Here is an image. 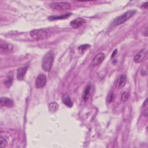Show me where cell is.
<instances>
[{"label": "cell", "instance_id": "6da1fadb", "mask_svg": "<svg viewBox=\"0 0 148 148\" xmlns=\"http://www.w3.org/2000/svg\"><path fill=\"white\" fill-rule=\"evenodd\" d=\"M51 33L50 28H40L33 29L30 32V36L34 39H43L49 36Z\"/></svg>", "mask_w": 148, "mask_h": 148}, {"label": "cell", "instance_id": "7a4b0ae2", "mask_svg": "<svg viewBox=\"0 0 148 148\" xmlns=\"http://www.w3.org/2000/svg\"><path fill=\"white\" fill-rule=\"evenodd\" d=\"M54 58V53L52 51H48L42 60V68L45 71L49 72L51 69Z\"/></svg>", "mask_w": 148, "mask_h": 148}, {"label": "cell", "instance_id": "3957f363", "mask_svg": "<svg viewBox=\"0 0 148 148\" xmlns=\"http://www.w3.org/2000/svg\"><path fill=\"white\" fill-rule=\"evenodd\" d=\"M136 13L135 10H130L123 13V14L117 17L112 22V25L114 26L119 25L124 23L125 21L128 20L132 17Z\"/></svg>", "mask_w": 148, "mask_h": 148}, {"label": "cell", "instance_id": "277c9868", "mask_svg": "<svg viewBox=\"0 0 148 148\" xmlns=\"http://www.w3.org/2000/svg\"><path fill=\"white\" fill-rule=\"evenodd\" d=\"M50 7L55 10H64L71 8L70 3L68 2H53L50 4Z\"/></svg>", "mask_w": 148, "mask_h": 148}, {"label": "cell", "instance_id": "5b68a950", "mask_svg": "<svg viewBox=\"0 0 148 148\" xmlns=\"http://www.w3.org/2000/svg\"><path fill=\"white\" fill-rule=\"evenodd\" d=\"M47 77L45 74H39L35 81V86L37 88H43L46 84Z\"/></svg>", "mask_w": 148, "mask_h": 148}, {"label": "cell", "instance_id": "8992f818", "mask_svg": "<svg viewBox=\"0 0 148 148\" xmlns=\"http://www.w3.org/2000/svg\"><path fill=\"white\" fill-rule=\"evenodd\" d=\"M105 58V54L103 53H99L97 54L91 61V65L92 66H96L100 64Z\"/></svg>", "mask_w": 148, "mask_h": 148}, {"label": "cell", "instance_id": "52a82bcc", "mask_svg": "<svg viewBox=\"0 0 148 148\" xmlns=\"http://www.w3.org/2000/svg\"><path fill=\"white\" fill-rule=\"evenodd\" d=\"M146 55L147 51L142 50L135 55L134 58V60L136 63H140L145 59V58L146 57Z\"/></svg>", "mask_w": 148, "mask_h": 148}, {"label": "cell", "instance_id": "ba28073f", "mask_svg": "<svg viewBox=\"0 0 148 148\" xmlns=\"http://www.w3.org/2000/svg\"><path fill=\"white\" fill-rule=\"evenodd\" d=\"M84 23H85V20L83 18H77L71 21L70 23V25L73 28L77 29L80 28Z\"/></svg>", "mask_w": 148, "mask_h": 148}, {"label": "cell", "instance_id": "9c48e42d", "mask_svg": "<svg viewBox=\"0 0 148 148\" xmlns=\"http://www.w3.org/2000/svg\"><path fill=\"white\" fill-rule=\"evenodd\" d=\"M28 67L27 65L24 66H22L19 68L17 69V78L18 80H22L24 79V76L25 75V73L27 72Z\"/></svg>", "mask_w": 148, "mask_h": 148}, {"label": "cell", "instance_id": "30bf717a", "mask_svg": "<svg viewBox=\"0 0 148 148\" xmlns=\"http://www.w3.org/2000/svg\"><path fill=\"white\" fill-rule=\"evenodd\" d=\"M0 103L2 106L8 108H12L14 106L13 101L6 97H1L0 99Z\"/></svg>", "mask_w": 148, "mask_h": 148}, {"label": "cell", "instance_id": "8fae6325", "mask_svg": "<svg viewBox=\"0 0 148 148\" xmlns=\"http://www.w3.org/2000/svg\"><path fill=\"white\" fill-rule=\"evenodd\" d=\"M91 85H88L86 86V87L85 88L83 95H82V99L84 102H87L90 95H91Z\"/></svg>", "mask_w": 148, "mask_h": 148}, {"label": "cell", "instance_id": "7c38bea8", "mask_svg": "<svg viewBox=\"0 0 148 148\" xmlns=\"http://www.w3.org/2000/svg\"><path fill=\"white\" fill-rule=\"evenodd\" d=\"M1 51L3 53H9L13 51V46L9 43H3L1 45Z\"/></svg>", "mask_w": 148, "mask_h": 148}, {"label": "cell", "instance_id": "4fadbf2b", "mask_svg": "<svg viewBox=\"0 0 148 148\" xmlns=\"http://www.w3.org/2000/svg\"><path fill=\"white\" fill-rule=\"evenodd\" d=\"M126 83V76L124 75H121L117 80V87L119 88H122Z\"/></svg>", "mask_w": 148, "mask_h": 148}, {"label": "cell", "instance_id": "5bb4252c", "mask_svg": "<svg viewBox=\"0 0 148 148\" xmlns=\"http://www.w3.org/2000/svg\"><path fill=\"white\" fill-rule=\"evenodd\" d=\"M62 102L63 103L66 105L68 107H69V108H71L72 106H73V103H72V101L70 98V97L66 94L65 95H64L62 96Z\"/></svg>", "mask_w": 148, "mask_h": 148}, {"label": "cell", "instance_id": "9a60e30c", "mask_svg": "<svg viewBox=\"0 0 148 148\" xmlns=\"http://www.w3.org/2000/svg\"><path fill=\"white\" fill-rule=\"evenodd\" d=\"M71 15V13H66L64 15L58 16H50V17H49L48 18L49 20H51V21L56 20H60V19H64V18H67Z\"/></svg>", "mask_w": 148, "mask_h": 148}, {"label": "cell", "instance_id": "2e32d148", "mask_svg": "<svg viewBox=\"0 0 148 148\" xmlns=\"http://www.w3.org/2000/svg\"><path fill=\"white\" fill-rule=\"evenodd\" d=\"M49 110L51 112H56L58 109V105L55 102H51L48 105Z\"/></svg>", "mask_w": 148, "mask_h": 148}, {"label": "cell", "instance_id": "e0dca14e", "mask_svg": "<svg viewBox=\"0 0 148 148\" xmlns=\"http://www.w3.org/2000/svg\"><path fill=\"white\" fill-rule=\"evenodd\" d=\"M114 99V94L112 92H110L108 95H107V97H106V102L109 103L112 102Z\"/></svg>", "mask_w": 148, "mask_h": 148}, {"label": "cell", "instance_id": "ac0fdd59", "mask_svg": "<svg viewBox=\"0 0 148 148\" xmlns=\"http://www.w3.org/2000/svg\"><path fill=\"white\" fill-rule=\"evenodd\" d=\"M6 145H7L6 139L3 137L1 136V138H0V147H4L6 146Z\"/></svg>", "mask_w": 148, "mask_h": 148}, {"label": "cell", "instance_id": "d6986e66", "mask_svg": "<svg viewBox=\"0 0 148 148\" xmlns=\"http://www.w3.org/2000/svg\"><path fill=\"white\" fill-rule=\"evenodd\" d=\"M4 83H5V86L6 87H9L11 86L12 83V78L11 77H10V76L8 77L7 78V79L5 81Z\"/></svg>", "mask_w": 148, "mask_h": 148}, {"label": "cell", "instance_id": "ffe728a7", "mask_svg": "<svg viewBox=\"0 0 148 148\" xmlns=\"http://www.w3.org/2000/svg\"><path fill=\"white\" fill-rule=\"evenodd\" d=\"M129 94L127 92H124L121 95V100L123 102H125L128 99Z\"/></svg>", "mask_w": 148, "mask_h": 148}, {"label": "cell", "instance_id": "44dd1931", "mask_svg": "<svg viewBox=\"0 0 148 148\" xmlns=\"http://www.w3.org/2000/svg\"><path fill=\"white\" fill-rule=\"evenodd\" d=\"M90 47V45H82L80 46L79 48H78V50H79L80 52L81 53H83L88 47Z\"/></svg>", "mask_w": 148, "mask_h": 148}, {"label": "cell", "instance_id": "7402d4cb", "mask_svg": "<svg viewBox=\"0 0 148 148\" xmlns=\"http://www.w3.org/2000/svg\"><path fill=\"white\" fill-rule=\"evenodd\" d=\"M147 4H148V2H145V3L143 4V5L142 6V8H145V9H147V6H148Z\"/></svg>", "mask_w": 148, "mask_h": 148}, {"label": "cell", "instance_id": "603a6c76", "mask_svg": "<svg viewBox=\"0 0 148 148\" xmlns=\"http://www.w3.org/2000/svg\"><path fill=\"white\" fill-rule=\"evenodd\" d=\"M116 53H117V50H114V51H113V53H112V58H113L114 56V55L116 54Z\"/></svg>", "mask_w": 148, "mask_h": 148}]
</instances>
